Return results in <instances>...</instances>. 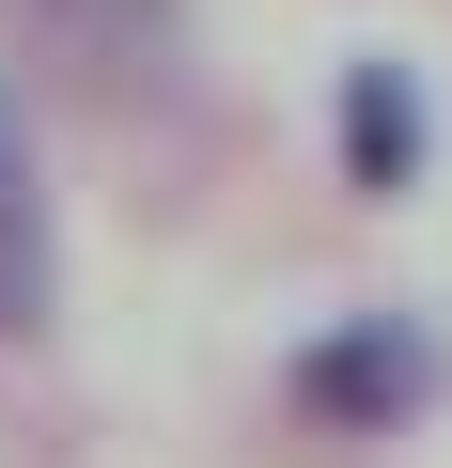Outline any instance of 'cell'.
I'll use <instances>...</instances> for the list:
<instances>
[{
    "label": "cell",
    "instance_id": "obj_4",
    "mask_svg": "<svg viewBox=\"0 0 452 468\" xmlns=\"http://www.w3.org/2000/svg\"><path fill=\"white\" fill-rule=\"evenodd\" d=\"M421 156H436V110H421V79L405 63H343V187H421Z\"/></svg>",
    "mask_w": 452,
    "mask_h": 468
},
{
    "label": "cell",
    "instance_id": "obj_2",
    "mask_svg": "<svg viewBox=\"0 0 452 468\" xmlns=\"http://www.w3.org/2000/svg\"><path fill=\"white\" fill-rule=\"evenodd\" d=\"M297 421L312 437H405L436 390H452V344L421 328V313H343V328H312L297 344Z\"/></svg>",
    "mask_w": 452,
    "mask_h": 468
},
{
    "label": "cell",
    "instance_id": "obj_1",
    "mask_svg": "<svg viewBox=\"0 0 452 468\" xmlns=\"http://www.w3.org/2000/svg\"><path fill=\"white\" fill-rule=\"evenodd\" d=\"M0 32L79 110H172L187 94V0H0Z\"/></svg>",
    "mask_w": 452,
    "mask_h": 468
},
{
    "label": "cell",
    "instance_id": "obj_3",
    "mask_svg": "<svg viewBox=\"0 0 452 468\" xmlns=\"http://www.w3.org/2000/svg\"><path fill=\"white\" fill-rule=\"evenodd\" d=\"M63 297V250H47V187H32V125L0 94V344H32Z\"/></svg>",
    "mask_w": 452,
    "mask_h": 468
}]
</instances>
